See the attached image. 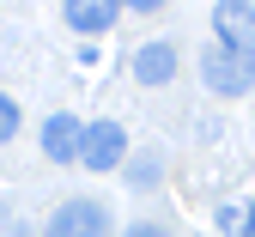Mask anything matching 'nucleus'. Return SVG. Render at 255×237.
<instances>
[{
	"label": "nucleus",
	"mask_w": 255,
	"mask_h": 237,
	"mask_svg": "<svg viewBox=\"0 0 255 237\" xmlns=\"http://www.w3.org/2000/svg\"><path fill=\"white\" fill-rule=\"evenodd\" d=\"M201 79H207L213 97H243V91H255V55L219 43V49L201 55Z\"/></svg>",
	"instance_id": "nucleus-1"
},
{
	"label": "nucleus",
	"mask_w": 255,
	"mask_h": 237,
	"mask_svg": "<svg viewBox=\"0 0 255 237\" xmlns=\"http://www.w3.org/2000/svg\"><path fill=\"white\" fill-rule=\"evenodd\" d=\"M43 237H110V213H104V201L73 195V201H61V207L49 213Z\"/></svg>",
	"instance_id": "nucleus-2"
},
{
	"label": "nucleus",
	"mask_w": 255,
	"mask_h": 237,
	"mask_svg": "<svg viewBox=\"0 0 255 237\" xmlns=\"http://www.w3.org/2000/svg\"><path fill=\"white\" fill-rule=\"evenodd\" d=\"M85 171H116L128 158V128L122 122H85Z\"/></svg>",
	"instance_id": "nucleus-3"
},
{
	"label": "nucleus",
	"mask_w": 255,
	"mask_h": 237,
	"mask_svg": "<svg viewBox=\"0 0 255 237\" xmlns=\"http://www.w3.org/2000/svg\"><path fill=\"white\" fill-rule=\"evenodd\" d=\"M37 146H43L49 164H73V158L85 152V122L67 116V110H55V116L43 122V140H37Z\"/></svg>",
	"instance_id": "nucleus-4"
},
{
	"label": "nucleus",
	"mask_w": 255,
	"mask_h": 237,
	"mask_svg": "<svg viewBox=\"0 0 255 237\" xmlns=\"http://www.w3.org/2000/svg\"><path fill=\"white\" fill-rule=\"evenodd\" d=\"M213 30H219L225 49L255 55V6H249V0H219V6H213Z\"/></svg>",
	"instance_id": "nucleus-5"
},
{
	"label": "nucleus",
	"mask_w": 255,
	"mask_h": 237,
	"mask_svg": "<svg viewBox=\"0 0 255 237\" xmlns=\"http://www.w3.org/2000/svg\"><path fill=\"white\" fill-rule=\"evenodd\" d=\"M176 67H182V55H176L170 37H158V43H140V49H134V79H140V85H170Z\"/></svg>",
	"instance_id": "nucleus-6"
},
{
	"label": "nucleus",
	"mask_w": 255,
	"mask_h": 237,
	"mask_svg": "<svg viewBox=\"0 0 255 237\" xmlns=\"http://www.w3.org/2000/svg\"><path fill=\"white\" fill-rule=\"evenodd\" d=\"M122 18V6H110V0H67V24L85 30V37H98V30H110Z\"/></svg>",
	"instance_id": "nucleus-7"
},
{
	"label": "nucleus",
	"mask_w": 255,
	"mask_h": 237,
	"mask_svg": "<svg viewBox=\"0 0 255 237\" xmlns=\"http://www.w3.org/2000/svg\"><path fill=\"white\" fill-rule=\"evenodd\" d=\"M12 134H18V97H6V91H0V146H6Z\"/></svg>",
	"instance_id": "nucleus-8"
},
{
	"label": "nucleus",
	"mask_w": 255,
	"mask_h": 237,
	"mask_svg": "<svg viewBox=\"0 0 255 237\" xmlns=\"http://www.w3.org/2000/svg\"><path fill=\"white\" fill-rule=\"evenodd\" d=\"M128 237H170V231L158 225V219H140V225H128Z\"/></svg>",
	"instance_id": "nucleus-9"
},
{
	"label": "nucleus",
	"mask_w": 255,
	"mask_h": 237,
	"mask_svg": "<svg viewBox=\"0 0 255 237\" xmlns=\"http://www.w3.org/2000/svg\"><path fill=\"white\" fill-rule=\"evenodd\" d=\"M134 183H158V158H140L134 164Z\"/></svg>",
	"instance_id": "nucleus-10"
},
{
	"label": "nucleus",
	"mask_w": 255,
	"mask_h": 237,
	"mask_svg": "<svg viewBox=\"0 0 255 237\" xmlns=\"http://www.w3.org/2000/svg\"><path fill=\"white\" fill-rule=\"evenodd\" d=\"M249 237H255V207H249Z\"/></svg>",
	"instance_id": "nucleus-11"
}]
</instances>
